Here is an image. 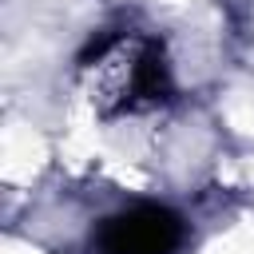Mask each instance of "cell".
Returning a JSON list of instances; mask_svg holds the SVG:
<instances>
[{
	"instance_id": "1",
	"label": "cell",
	"mask_w": 254,
	"mask_h": 254,
	"mask_svg": "<svg viewBox=\"0 0 254 254\" xmlns=\"http://www.w3.org/2000/svg\"><path fill=\"white\" fill-rule=\"evenodd\" d=\"M183 242V222L167 206H131L111 214L99 226V250L103 254H175Z\"/></svg>"
},
{
	"instance_id": "2",
	"label": "cell",
	"mask_w": 254,
	"mask_h": 254,
	"mask_svg": "<svg viewBox=\"0 0 254 254\" xmlns=\"http://www.w3.org/2000/svg\"><path fill=\"white\" fill-rule=\"evenodd\" d=\"M171 99V71L163 60V48L155 40H139L127 52V75H115L111 91L99 95V111L115 115V111H135L147 103H167Z\"/></svg>"
}]
</instances>
